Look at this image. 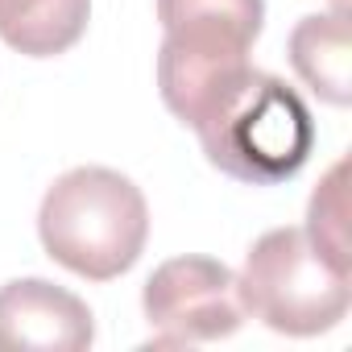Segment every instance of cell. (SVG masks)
<instances>
[{
	"instance_id": "6da1fadb",
	"label": "cell",
	"mask_w": 352,
	"mask_h": 352,
	"mask_svg": "<svg viewBox=\"0 0 352 352\" xmlns=\"http://www.w3.org/2000/svg\"><path fill=\"white\" fill-rule=\"evenodd\" d=\"M199 133L208 162L249 187L286 183L315 149V120L302 96L253 63L232 71L187 124Z\"/></svg>"
},
{
	"instance_id": "7a4b0ae2",
	"label": "cell",
	"mask_w": 352,
	"mask_h": 352,
	"mask_svg": "<svg viewBox=\"0 0 352 352\" xmlns=\"http://www.w3.org/2000/svg\"><path fill=\"white\" fill-rule=\"evenodd\" d=\"M38 236L63 270L87 282H112L137 265L149 236V208L141 187L120 170L75 166L46 191Z\"/></svg>"
},
{
	"instance_id": "3957f363",
	"label": "cell",
	"mask_w": 352,
	"mask_h": 352,
	"mask_svg": "<svg viewBox=\"0 0 352 352\" xmlns=\"http://www.w3.org/2000/svg\"><path fill=\"white\" fill-rule=\"evenodd\" d=\"M157 91L174 116L191 124L204 100L249 63L265 25V0H157Z\"/></svg>"
},
{
	"instance_id": "277c9868",
	"label": "cell",
	"mask_w": 352,
	"mask_h": 352,
	"mask_svg": "<svg viewBox=\"0 0 352 352\" xmlns=\"http://www.w3.org/2000/svg\"><path fill=\"white\" fill-rule=\"evenodd\" d=\"M236 282L245 311L282 336H323L352 302L348 270L336 265L307 228H274L257 236Z\"/></svg>"
},
{
	"instance_id": "5b68a950",
	"label": "cell",
	"mask_w": 352,
	"mask_h": 352,
	"mask_svg": "<svg viewBox=\"0 0 352 352\" xmlns=\"http://www.w3.org/2000/svg\"><path fill=\"white\" fill-rule=\"evenodd\" d=\"M153 344H208L241 331L249 319L236 274L216 257H170L141 294Z\"/></svg>"
},
{
	"instance_id": "8992f818",
	"label": "cell",
	"mask_w": 352,
	"mask_h": 352,
	"mask_svg": "<svg viewBox=\"0 0 352 352\" xmlns=\"http://www.w3.org/2000/svg\"><path fill=\"white\" fill-rule=\"evenodd\" d=\"M96 340L87 302L46 278L0 286V352H83Z\"/></svg>"
},
{
	"instance_id": "52a82bcc",
	"label": "cell",
	"mask_w": 352,
	"mask_h": 352,
	"mask_svg": "<svg viewBox=\"0 0 352 352\" xmlns=\"http://www.w3.org/2000/svg\"><path fill=\"white\" fill-rule=\"evenodd\" d=\"M294 75L311 87L315 100L331 108L352 104V42H348V9L311 13L290 30L286 42Z\"/></svg>"
},
{
	"instance_id": "ba28073f",
	"label": "cell",
	"mask_w": 352,
	"mask_h": 352,
	"mask_svg": "<svg viewBox=\"0 0 352 352\" xmlns=\"http://www.w3.org/2000/svg\"><path fill=\"white\" fill-rule=\"evenodd\" d=\"M91 21V0H0V42L30 58L67 54Z\"/></svg>"
},
{
	"instance_id": "9c48e42d",
	"label": "cell",
	"mask_w": 352,
	"mask_h": 352,
	"mask_svg": "<svg viewBox=\"0 0 352 352\" xmlns=\"http://www.w3.org/2000/svg\"><path fill=\"white\" fill-rule=\"evenodd\" d=\"M348 162L340 157L327 174L323 183L315 187L311 195V208H307V236L336 261L348 270Z\"/></svg>"
},
{
	"instance_id": "30bf717a",
	"label": "cell",
	"mask_w": 352,
	"mask_h": 352,
	"mask_svg": "<svg viewBox=\"0 0 352 352\" xmlns=\"http://www.w3.org/2000/svg\"><path fill=\"white\" fill-rule=\"evenodd\" d=\"M331 5H336V9H348V0H331Z\"/></svg>"
}]
</instances>
